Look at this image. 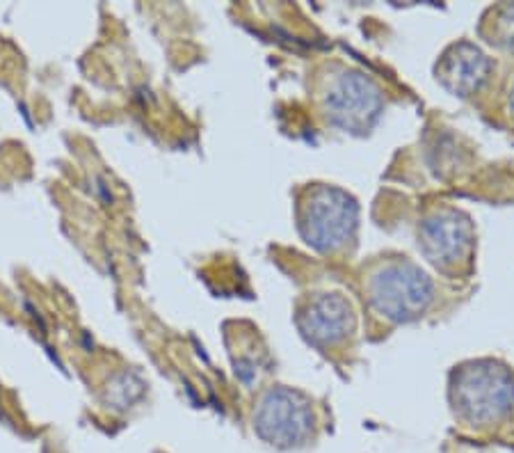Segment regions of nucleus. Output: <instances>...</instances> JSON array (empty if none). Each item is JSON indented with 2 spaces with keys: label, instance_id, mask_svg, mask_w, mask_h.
I'll list each match as a JSON object with an SVG mask.
<instances>
[{
  "label": "nucleus",
  "instance_id": "9",
  "mask_svg": "<svg viewBox=\"0 0 514 453\" xmlns=\"http://www.w3.org/2000/svg\"><path fill=\"white\" fill-rule=\"evenodd\" d=\"M478 35L494 49L514 53V3L489 7L480 19Z\"/></svg>",
  "mask_w": 514,
  "mask_h": 453
},
{
  "label": "nucleus",
  "instance_id": "1",
  "mask_svg": "<svg viewBox=\"0 0 514 453\" xmlns=\"http://www.w3.org/2000/svg\"><path fill=\"white\" fill-rule=\"evenodd\" d=\"M359 286L368 312L389 325L419 321L435 305L437 286L407 254L387 252L361 268Z\"/></svg>",
  "mask_w": 514,
  "mask_h": 453
},
{
  "label": "nucleus",
  "instance_id": "4",
  "mask_svg": "<svg viewBox=\"0 0 514 453\" xmlns=\"http://www.w3.org/2000/svg\"><path fill=\"white\" fill-rule=\"evenodd\" d=\"M295 227L313 252L343 257L357 248L359 202L341 186L307 184L295 193Z\"/></svg>",
  "mask_w": 514,
  "mask_h": 453
},
{
  "label": "nucleus",
  "instance_id": "8",
  "mask_svg": "<svg viewBox=\"0 0 514 453\" xmlns=\"http://www.w3.org/2000/svg\"><path fill=\"white\" fill-rule=\"evenodd\" d=\"M494 76V60L471 39L446 46L435 62V78L448 94L471 99L485 90Z\"/></svg>",
  "mask_w": 514,
  "mask_h": 453
},
{
  "label": "nucleus",
  "instance_id": "6",
  "mask_svg": "<svg viewBox=\"0 0 514 453\" xmlns=\"http://www.w3.org/2000/svg\"><path fill=\"white\" fill-rule=\"evenodd\" d=\"M254 433L277 449H300L316 440L318 412L311 396L286 385H272L254 408Z\"/></svg>",
  "mask_w": 514,
  "mask_h": 453
},
{
  "label": "nucleus",
  "instance_id": "10",
  "mask_svg": "<svg viewBox=\"0 0 514 453\" xmlns=\"http://www.w3.org/2000/svg\"><path fill=\"white\" fill-rule=\"evenodd\" d=\"M503 103H505V113H508L512 117V122H514V71L510 74L508 83H505Z\"/></svg>",
  "mask_w": 514,
  "mask_h": 453
},
{
  "label": "nucleus",
  "instance_id": "2",
  "mask_svg": "<svg viewBox=\"0 0 514 453\" xmlns=\"http://www.w3.org/2000/svg\"><path fill=\"white\" fill-rule=\"evenodd\" d=\"M311 101L327 126L350 135L371 133L387 106L380 83L343 62H327L313 74Z\"/></svg>",
  "mask_w": 514,
  "mask_h": 453
},
{
  "label": "nucleus",
  "instance_id": "5",
  "mask_svg": "<svg viewBox=\"0 0 514 453\" xmlns=\"http://www.w3.org/2000/svg\"><path fill=\"white\" fill-rule=\"evenodd\" d=\"M416 245L423 259L446 277H469L476 266V225L467 211L435 204L416 222Z\"/></svg>",
  "mask_w": 514,
  "mask_h": 453
},
{
  "label": "nucleus",
  "instance_id": "7",
  "mask_svg": "<svg viewBox=\"0 0 514 453\" xmlns=\"http://www.w3.org/2000/svg\"><path fill=\"white\" fill-rule=\"evenodd\" d=\"M295 328L311 348L320 353L341 351L357 335L359 316L343 291H309L295 302Z\"/></svg>",
  "mask_w": 514,
  "mask_h": 453
},
{
  "label": "nucleus",
  "instance_id": "3",
  "mask_svg": "<svg viewBox=\"0 0 514 453\" xmlns=\"http://www.w3.org/2000/svg\"><path fill=\"white\" fill-rule=\"evenodd\" d=\"M448 405L473 431L501 426L514 410V371L494 357L460 362L448 373Z\"/></svg>",
  "mask_w": 514,
  "mask_h": 453
}]
</instances>
